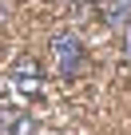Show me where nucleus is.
I'll use <instances>...</instances> for the list:
<instances>
[{
  "instance_id": "obj_1",
  "label": "nucleus",
  "mask_w": 131,
  "mask_h": 135,
  "mask_svg": "<svg viewBox=\"0 0 131 135\" xmlns=\"http://www.w3.org/2000/svg\"><path fill=\"white\" fill-rule=\"evenodd\" d=\"M48 48H52L56 76L60 80H80V72H84V44H80V36L68 32V28H60V32H52Z\"/></svg>"
},
{
  "instance_id": "obj_4",
  "label": "nucleus",
  "mask_w": 131,
  "mask_h": 135,
  "mask_svg": "<svg viewBox=\"0 0 131 135\" xmlns=\"http://www.w3.org/2000/svg\"><path fill=\"white\" fill-rule=\"evenodd\" d=\"M16 88L28 95H40V64L36 60H20L16 64Z\"/></svg>"
},
{
  "instance_id": "obj_2",
  "label": "nucleus",
  "mask_w": 131,
  "mask_h": 135,
  "mask_svg": "<svg viewBox=\"0 0 131 135\" xmlns=\"http://www.w3.org/2000/svg\"><path fill=\"white\" fill-rule=\"evenodd\" d=\"M99 4H103V24L107 28L123 32L131 24V0H99Z\"/></svg>"
},
{
  "instance_id": "obj_5",
  "label": "nucleus",
  "mask_w": 131,
  "mask_h": 135,
  "mask_svg": "<svg viewBox=\"0 0 131 135\" xmlns=\"http://www.w3.org/2000/svg\"><path fill=\"white\" fill-rule=\"evenodd\" d=\"M123 60H127V64H131V24H127V28H123Z\"/></svg>"
},
{
  "instance_id": "obj_3",
  "label": "nucleus",
  "mask_w": 131,
  "mask_h": 135,
  "mask_svg": "<svg viewBox=\"0 0 131 135\" xmlns=\"http://www.w3.org/2000/svg\"><path fill=\"white\" fill-rule=\"evenodd\" d=\"M0 135H32V119L16 107H0Z\"/></svg>"
}]
</instances>
